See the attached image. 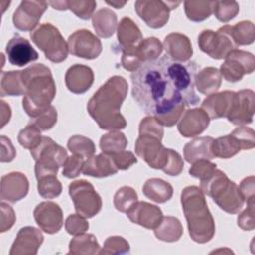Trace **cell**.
I'll return each mask as SVG.
<instances>
[{
    "mask_svg": "<svg viewBox=\"0 0 255 255\" xmlns=\"http://www.w3.org/2000/svg\"><path fill=\"white\" fill-rule=\"evenodd\" d=\"M198 68L194 61L182 64L167 56L145 63L130 75L132 98L162 127H173L186 107L199 103L194 90Z\"/></svg>",
    "mask_w": 255,
    "mask_h": 255,
    "instance_id": "1",
    "label": "cell"
},
{
    "mask_svg": "<svg viewBox=\"0 0 255 255\" xmlns=\"http://www.w3.org/2000/svg\"><path fill=\"white\" fill-rule=\"evenodd\" d=\"M128 82L124 77L113 76L103 84L89 100V115L106 130L123 129L127 121L121 114V107L128 94Z\"/></svg>",
    "mask_w": 255,
    "mask_h": 255,
    "instance_id": "2",
    "label": "cell"
},
{
    "mask_svg": "<svg viewBox=\"0 0 255 255\" xmlns=\"http://www.w3.org/2000/svg\"><path fill=\"white\" fill-rule=\"evenodd\" d=\"M25 95L23 109L31 119L45 112L56 96V84L50 69L44 64H33L22 71Z\"/></svg>",
    "mask_w": 255,
    "mask_h": 255,
    "instance_id": "3",
    "label": "cell"
},
{
    "mask_svg": "<svg viewBox=\"0 0 255 255\" xmlns=\"http://www.w3.org/2000/svg\"><path fill=\"white\" fill-rule=\"evenodd\" d=\"M180 201L191 239L200 244L209 242L215 234V223L203 191L198 186H186L181 191Z\"/></svg>",
    "mask_w": 255,
    "mask_h": 255,
    "instance_id": "4",
    "label": "cell"
},
{
    "mask_svg": "<svg viewBox=\"0 0 255 255\" xmlns=\"http://www.w3.org/2000/svg\"><path fill=\"white\" fill-rule=\"evenodd\" d=\"M200 189L227 213L236 214L243 207L244 199L238 185L217 168L211 176L200 182Z\"/></svg>",
    "mask_w": 255,
    "mask_h": 255,
    "instance_id": "5",
    "label": "cell"
},
{
    "mask_svg": "<svg viewBox=\"0 0 255 255\" xmlns=\"http://www.w3.org/2000/svg\"><path fill=\"white\" fill-rule=\"evenodd\" d=\"M31 155L36 161V178L47 174H57L68 158L66 149L48 136H42L40 143L31 149Z\"/></svg>",
    "mask_w": 255,
    "mask_h": 255,
    "instance_id": "6",
    "label": "cell"
},
{
    "mask_svg": "<svg viewBox=\"0 0 255 255\" xmlns=\"http://www.w3.org/2000/svg\"><path fill=\"white\" fill-rule=\"evenodd\" d=\"M32 42L53 63H61L68 57L69 47L58 28L51 23H44L30 33Z\"/></svg>",
    "mask_w": 255,
    "mask_h": 255,
    "instance_id": "7",
    "label": "cell"
},
{
    "mask_svg": "<svg viewBox=\"0 0 255 255\" xmlns=\"http://www.w3.org/2000/svg\"><path fill=\"white\" fill-rule=\"evenodd\" d=\"M69 195L77 213L85 218L98 214L102 208V198L92 183L87 180H75L69 185Z\"/></svg>",
    "mask_w": 255,
    "mask_h": 255,
    "instance_id": "8",
    "label": "cell"
},
{
    "mask_svg": "<svg viewBox=\"0 0 255 255\" xmlns=\"http://www.w3.org/2000/svg\"><path fill=\"white\" fill-rule=\"evenodd\" d=\"M180 3L179 1L137 0L134 3V10L148 27L159 29L168 22L170 10L175 9Z\"/></svg>",
    "mask_w": 255,
    "mask_h": 255,
    "instance_id": "9",
    "label": "cell"
},
{
    "mask_svg": "<svg viewBox=\"0 0 255 255\" xmlns=\"http://www.w3.org/2000/svg\"><path fill=\"white\" fill-rule=\"evenodd\" d=\"M255 69L253 54L243 50H232L220 66V75L227 82L235 83L242 80L246 74H251Z\"/></svg>",
    "mask_w": 255,
    "mask_h": 255,
    "instance_id": "10",
    "label": "cell"
},
{
    "mask_svg": "<svg viewBox=\"0 0 255 255\" xmlns=\"http://www.w3.org/2000/svg\"><path fill=\"white\" fill-rule=\"evenodd\" d=\"M134 150L138 157L144 160L153 169H162L168 157V148L161 143V138L139 134L135 140Z\"/></svg>",
    "mask_w": 255,
    "mask_h": 255,
    "instance_id": "11",
    "label": "cell"
},
{
    "mask_svg": "<svg viewBox=\"0 0 255 255\" xmlns=\"http://www.w3.org/2000/svg\"><path fill=\"white\" fill-rule=\"evenodd\" d=\"M199 49L215 60L225 59L226 56L237 46L231 37L221 28L216 32L212 30H203L197 39Z\"/></svg>",
    "mask_w": 255,
    "mask_h": 255,
    "instance_id": "12",
    "label": "cell"
},
{
    "mask_svg": "<svg viewBox=\"0 0 255 255\" xmlns=\"http://www.w3.org/2000/svg\"><path fill=\"white\" fill-rule=\"evenodd\" d=\"M69 52L76 57L86 60L98 58L102 53L101 40L91 31L82 29L74 32L68 38Z\"/></svg>",
    "mask_w": 255,
    "mask_h": 255,
    "instance_id": "13",
    "label": "cell"
},
{
    "mask_svg": "<svg viewBox=\"0 0 255 255\" xmlns=\"http://www.w3.org/2000/svg\"><path fill=\"white\" fill-rule=\"evenodd\" d=\"M48 5L45 1H22L13 14L15 28L24 32L35 30Z\"/></svg>",
    "mask_w": 255,
    "mask_h": 255,
    "instance_id": "14",
    "label": "cell"
},
{
    "mask_svg": "<svg viewBox=\"0 0 255 255\" xmlns=\"http://www.w3.org/2000/svg\"><path fill=\"white\" fill-rule=\"evenodd\" d=\"M254 106L255 94L252 90L244 89L235 92L234 101L226 118L233 125H249L253 122Z\"/></svg>",
    "mask_w": 255,
    "mask_h": 255,
    "instance_id": "15",
    "label": "cell"
},
{
    "mask_svg": "<svg viewBox=\"0 0 255 255\" xmlns=\"http://www.w3.org/2000/svg\"><path fill=\"white\" fill-rule=\"evenodd\" d=\"M33 214L38 226L48 234L59 232L63 226V211L55 202L44 201L39 203Z\"/></svg>",
    "mask_w": 255,
    "mask_h": 255,
    "instance_id": "16",
    "label": "cell"
},
{
    "mask_svg": "<svg viewBox=\"0 0 255 255\" xmlns=\"http://www.w3.org/2000/svg\"><path fill=\"white\" fill-rule=\"evenodd\" d=\"M44 241L40 229L33 226L22 227L11 246L10 255H36Z\"/></svg>",
    "mask_w": 255,
    "mask_h": 255,
    "instance_id": "17",
    "label": "cell"
},
{
    "mask_svg": "<svg viewBox=\"0 0 255 255\" xmlns=\"http://www.w3.org/2000/svg\"><path fill=\"white\" fill-rule=\"evenodd\" d=\"M29 191V181L27 176L18 171L5 174L1 178L0 196L2 200L16 203L23 199Z\"/></svg>",
    "mask_w": 255,
    "mask_h": 255,
    "instance_id": "18",
    "label": "cell"
},
{
    "mask_svg": "<svg viewBox=\"0 0 255 255\" xmlns=\"http://www.w3.org/2000/svg\"><path fill=\"white\" fill-rule=\"evenodd\" d=\"M128 219L146 229H154L161 221V209L146 201H136L127 212Z\"/></svg>",
    "mask_w": 255,
    "mask_h": 255,
    "instance_id": "19",
    "label": "cell"
},
{
    "mask_svg": "<svg viewBox=\"0 0 255 255\" xmlns=\"http://www.w3.org/2000/svg\"><path fill=\"white\" fill-rule=\"evenodd\" d=\"M209 123L208 115L201 108H194L182 114L177 124V129L184 137H194L202 133Z\"/></svg>",
    "mask_w": 255,
    "mask_h": 255,
    "instance_id": "20",
    "label": "cell"
},
{
    "mask_svg": "<svg viewBox=\"0 0 255 255\" xmlns=\"http://www.w3.org/2000/svg\"><path fill=\"white\" fill-rule=\"evenodd\" d=\"M5 51L9 62L18 67H23L39 58L37 51L32 47L30 42L19 35L9 40Z\"/></svg>",
    "mask_w": 255,
    "mask_h": 255,
    "instance_id": "21",
    "label": "cell"
},
{
    "mask_svg": "<svg viewBox=\"0 0 255 255\" xmlns=\"http://www.w3.org/2000/svg\"><path fill=\"white\" fill-rule=\"evenodd\" d=\"M65 83L70 92L84 94L94 83V72L88 66L81 64L73 65L66 72Z\"/></svg>",
    "mask_w": 255,
    "mask_h": 255,
    "instance_id": "22",
    "label": "cell"
},
{
    "mask_svg": "<svg viewBox=\"0 0 255 255\" xmlns=\"http://www.w3.org/2000/svg\"><path fill=\"white\" fill-rule=\"evenodd\" d=\"M166 56L175 62H187L192 54L193 49L189 38L180 33L168 34L162 44Z\"/></svg>",
    "mask_w": 255,
    "mask_h": 255,
    "instance_id": "23",
    "label": "cell"
},
{
    "mask_svg": "<svg viewBox=\"0 0 255 255\" xmlns=\"http://www.w3.org/2000/svg\"><path fill=\"white\" fill-rule=\"evenodd\" d=\"M234 97L235 92L233 91L213 93L204 99L201 104V109L208 115L209 119L226 118L231 109Z\"/></svg>",
    "mask_w": 255,
    "mask_h": 255,
    "instance_id": "24",
    "label": "cell"
},
{
    "mask_svg": "<svg viewBox=\"0 0 255 255\" xmlns=\"http://www.w3.org/2000/svg\"><path fill=\"white\" fill-rule=\"evenodd\" d=\"M118 170L112 156L103 152L86 159L82 173L92 177L103 178L116 174Z\"/></svg>",
    "mask_w": 255,
    "mask_h": 255,
    "instance_id": "25",
    "label": "cell"
},
{
    "mask_svg": "<svg viewBox=\"0 0 255 255\" xmlns=\"http://www.w3.org/2000/svg\"><path fill=\"white\" fill-rule=\"evenodd\" d=\"M213 139L211 136H202L187 142L183 147L184 159L188 163H193L198 159H212L214 157L211 152Z\"/></svg>",
    "mask_w": 255,
    "mask_h": 255,
    "instance_id": "26",
    "label": "cell"
},
{
    "mask_svg": "<svg viewBox=\"0 0 255 255\" xmlns=\"http://www.w3.org/2000/svg\"><path fill=\"white\" fill-rule=\"evenodd\" d=\"M92 24L97 35L102 38H110L114 35L118 18L114 11L109 8H102L92 16Z\"/></svg>",
    "mask_w": 255,
    "mask_h": 255,
    "instance_id": "27",
    "label": "cell"
},
{
    "mask_svg": "<svg viewBox=\"0 0 255 255\" xmlns=\"http://www.w3.org/2000/svg\"><path fill=\"white\" fill-rule=\"evenodd\" d=\"M221 81L222 77L217 68L206 67L197 72L194 83L199 93L208 96L220 88Z\"/></svg>",
    "mask_w": 255,
    "mask_h": 255,
    "instance_id": "28",
    "label": "cell"
},
{
    "mask_svg": "<svg viewBox=\"0 0 255 255\" xmlns=\"http://www.w3.org/2000/svg\"><path fill=\"white\" fill-rule=\"evenodd\" d=\"M117 37L121 49L136 46L142 40L139 28L128 17H124L118 24Z\"/></svg>",
    "mask_w": 255,
    "mask_h": 255,
    "instance_id": "29",
    "label": "cell"
},
{
    "mask_svg": "<svg viewBox=\"0 0 255 255\" xmlns=\"http://www.w3.org/2000/svg\"><path fill=\"white\" fill-rule=\"evenodd\" d=\"M143 194L156 203L168 201L173 194V188L170 183L160 178H149L142 186Z\"/></svg>",
    "mask_w": 255,
    "mask_h": 255,
    "instance_id": "30",
    "label": "cell"
},
{
    "mask_svg": "<svg viewBox=\"0 0 255 255\" xmlns=\"http://www.w3.org/2000/svg\"><path fill=\"white\" fill-rule=\"evenodd\" d=\"M220 28L231 37L236 46L250 45L255 40V26L250 21H241L233 26L225 25Z\"/></svg>",
    "mask_w": 255,
    "mask_h": 255,
    "instance_id": "31",
    "label": "cell"
},
{
    "mask_svg": "<svg viewBox=\"0 0 255 255\" xmlns=\"http://www.w3.org/2000/svg\"><path fill=\"white\" fill-rule=\"evenodd\" d=\"M183 233L181 222L173 216L162 217L160 223L154 228V235L164 242H175L180 239Z\"/></svg>",
    "mask_w": 255,
    "mask_h": 255,
    "instance_id": "32",
    "label": "cell"
},
{
    "mask_svg": "<svg viewBox=\"0 0 255 255\" xmlns=\"http://www.w3.org/2000/svg\"><path fill=\"white\" fill-rule=\"evenodd\" d=\"M101 246L94 234L76 235L69 243L68 254L72 255H96L100 254Z\"/></svg>",
    "mask_w": 255,
    "mask_h": 255,
    "instance_id": "33",
    "label": "cell"
},
{
    "mask_svg": "<svg viewBox=\"0 0 255 255\" xmlns=\"http://www.w3.org/2000/svg\"><path fill=\"white\" fill-rule=\"evenodd\" d=\"M241 149V143L232 133L213 139L211 144V152L213 156L223 159L236 155Z\"/></svg>",
    "mask_w": 255,
    "mask_h": 255,
    "instance_id": "34",
    "label": "cell"
},
{
    "mask_svg": "<svg viewBox=\"0 0 255 255\" xmlns=\"http://www.w3.org/2000/svg\"><path fill=\"white\" fill-rule=\"evenodd\" d=\"M21 74L22 71H3L1 73L0 95L2 97L25 95Z\"/></svg>",
    "mask_w": 255,
    "mask_h": 255,
    "instance_id": "35",
    "label": "cell"
},
{
    "mask_svg": "<svg viewBox=\"0 0 255 255\" xmlns=\"http://www.w3.org/2000/svg\"><path fill=\"white\" fill-rule=\"evenodd\" d=\"M183 5L188 20L201 22L208 19L213 13L214 1H184Z\"/></svg>",
    "mask_w": 255,
    "mask_h": 255,
    "instance_id": "36",
    "label": "cell"
},
{
    "mask_svg": "<svg viewBox=\"0 0 255 255\" xmlns=\"http://www.w3.org/2000/svg\"><path fill=\"white\" fill-rule=\"evenodd\" d=\"M163 46L155 37L142 39L136 45V53L142 64L157 60L162 52Z\"/></svg>",
    "mask_w": 255,
    "mask_h": 255,
    "instance_id": "37",
    "label": "cell"
},
{
    "mask_svg": "<svg viewBox=\"0 0 255 255\" xmlns=\"http://www.w3.org/2000/svg\"><path fill=\"white\" fill-rule=\"evenodd\" d=\"M128 145L126 135L119 130H110L102 135L100 139V148L104 153L114 154L124 150Z\"/></svg>",
    "mask_w": 255,
    "mask_h": 255,
    "instance_id": "38",
    "label": "cell"
},
{
    "mask_svg": "<svg viewBox=\"0 0 255 255\" xmlns=\"http://www.w3.org/2000/svg\"><path fill=\"white\" fill-rule=\"evenodd\" d=\"M68 148L73 154H77L84 159H88L93 156L96 151L95 143L89 137L84 135H73L68 140Z\"/></svg>",
    "mask_w": 255,
    "mask_h": 255,
    "instance_id": "39",
    "label": "cell"
},
{
    "mask_svg": "<svg viewBox=\"0 0 255 255\" xmlns=\"http://www.w3.org/2000/svg\"><path fill=\"white\" fill-rule=\"evenodd\" d=\"M38 180V192L46 198L52 199L58 197L62 192V183L57 178V174H47L37 178Z\"/></svg>",
    "mask_w": 255,
    "mask_h": 255,
    "instance_id": "40",
    "label": "cell"
},
{
    "mask_svg": "<svg viewBox=\"0 0 255 255\" xmlns=\"http://www.w3.org/2000/svg\"><path fill=\"white\" fill-rule=\"evenodd\" d=\"M137 201V193L130 186H123L114 195V205L120 212H127Z\"/></svg>",
    "mask_w": 255,
    "mask_h": 255,
    "instance_id": "41",
    "label": "cell"
},
{
    "mask_svg": "<svg viewBox=\"0 0 255 255\" xmlns=\"http://www.w3.org/2000/svg\"><path fill=\"white\" fill-rule=\"evenodd\" d=\"M239 12V5L236 1H214L213 14L217 20L227 23Z\"/></svg>",
    "mask_w": 255,
    "mask_h": 255,
    "instance_id": "42",
    "label": "cell"
},
{
    "mask_svg": "<svg viewBox=\"0 0 255 255\" xmlns=\"http://www.w3.org/2000/svg\"><path fill=\"white\" fill-rule=\"evenodd\" d=\"M41 131L42 130L39 128L29 123L26 126V128L20 130L18 134V141L21 144V146L31 150L40 143L42 139Z\"/></svg>",
    "mask_w": 255,
    "mask_h": 255,
    "instance_id": "43",
    "label": "cell"
},
{
    "mask_svg": "<svg viewBox=\"0 0 255 255\" xmlns=\"http://www.w3.org/2000/svg\"><path fill=\"white\" fill-rule=\"evenodd\" d=\"M97 2L94 0H70L66 1L67 10L72 11L82 20H89L94 15Z\"/></svg>",
    "mask_w": 255,
    "mask_h": 255,
    "instance_id": "44",
    "label": "cell"
},
{
    "mask_svg": "<svg viewBox=\"0 0 255 255\" xmlns=\"http://www.w3.org/2000/svg\"><path fill=\"white\" fill-rule=\"evenodd\" d=\"M128 242L122 236H110L105 242L103 248L100 250V254H127L129 252Z\"/></svg>",
    "mask_w": 255,
    "mask_h": 255,
    "instance_id": "45",
    "label": "cell"
},
{
    "mask_svg": "<svg viewBox=\"0 0 255 255\" xmlns=\"http://www.w3.org/2000/svg\"><path fill=\"white\" fill-rule=\"evenodd\" d=\"M217 165L208 159H198L194 161L188 172L191 176L198 178L201 181L206 180L216 170Z\"/></svg>",
    "mask_w": 255,
    "mask_h": 255,
    "instance_id": "46",
    "label": "cell"
},
{
    "mask_svg": "<svg viewBox=\"0 0 255 255\" xmlns=\"http://www.w3.org/2000/svg\"><path fill=\"white\" fill-rule=\"evenodd\" d=\"M57 120H58L57 110L53 106H50L45 112H43L36 118L31 119L30 123L35 125L42 131H45V130L51 129L56 125Z\"/></svg>",
    "mask_w": 255,
    "mask_h": 255,
    "instance_id": "47",
    "label": "cell"
},
{
    "mask_svg": "<svg viewBox=\"0 0 255 255\" xmlns=\"http://www.w3.org/2000/svg\"><path fill=\"white\" fill-rule=\"evenodd\" d=\"M122 50V58L121 64L124 69L129 72L137 71L143 64L139 60L137 53H136V46L128 47L121 49Z\"/></svg>",
    "mask_w": 255,
    "mask_h": 255,
    "instance_id": "48",
    "label": "cell"
},
{
    "mask_svg": "<svg viewBox=\"0 0 255 255\" xmlns=\"http://www.w3.org/2000/svg\"><path fill=\"white\" fill-rule=\"evenodd\" d=\"M65 229L71 235H80L88 231L89 222L79 213L71 214L67 217L65 222Z\"/></svg>",
    "mask_w": 255,
    "mask_h": 255,
    "instance_id": "49",
    "label": "cell"
},
{
    "mask_svg": "<svg viewBox=\"0 0 255 255\" xmlns=\"http://www.w3.org/2000/svg\"><path fill=\"white\" fill-rule=\"evenodd\" d=\"M163 133V127L152 116L145 117L140 121L138 127V134L153 135L162 139Z\"/></svg>",
    "mask_w": 255,
    "mask_h": 255,
    "instance_id": "50",
    "label": "cell"
},
{
    "mask_svg": "<svg viewBox=\"0 0 255 255\" xmlns=\"http://www.w3.org/2000/svg\"><path fill=\"white\" fill-rule=\"evenodd\" d=\"M85 160L83 157L73 154L68 156L66 161L63 164L62 174L67 178H75L83 171Z\"/></svg>",
    "mask_w": 255,
    "mask_h": 255,
    "instance_id": "51",
    "label": "cell"
},
{
    "mask_svg": "<svg viewBox=\"0 0 255 255\" xmlns=\"http://www.w3.org/2000/svg\"><path fill=\"white\" fill-rule=\"evenodd\" d=\"M161 170L170 176L179 175L183 170V159L180 154L175 150L168 148V157Z\"/></svg>",
    "mask_w": 255,
    "mask_h": 255,
    "instance_id": "52",
    "label": "cell"
},
{
    "mask_svg": "<svg viewBox=\"0 0 255 255\" xmlns=\"http://www.w3.org/2000/svg\"><path fill=\"white\" fill-rule=\"evenodd\" d=\"M231 133L241 143L242 149H251L255 146V132L252 128L241 126L236 128Z\"/></svg>",
    "mask_w": 255,
    "mask_h": 255,
    "instance_id": "53",
    "label": "cell"
},
{
    "mask_svg": "<svg viewBox=\"0 0 255 255\" xmlns=\"http://www.w3.org/2000/svg\"><path fill=\"white\" fill-rule=\"evenodd\" d=\"M113 161L119 170H127L137 162L135 155L129 150H122L111 154Z\"/></svg>",
    "mask_w": 255,
    "mask_h": 255,
    "instance_id": "54",
    "label": "cell"
},
{
    "mask_svg": "<svg viewBox=\"0 0 255 255\" xmlns=\"http://www.w3.org/2000/svg\"><path fill=\"white\" fill-rule=\"evenodd\" d=\"M254 182H255V178L253 175H250L248 177H245L239 187L240 193L244 199V201H246L247 205H251V204H255V187H254Z\"/></svg>",
    "mask_w": 255,
    "mask_h": 255,
    "instance_id": "55",
    "label": "cell"
},
{
    "mask_svg": "<svg viewBox=\"0 0 255 255\" xmlns=\"http://www.w3.org/2000/svg\"><path fill=\"white\" fill-rule=\"evenodd\" d=\"M1 208V222H0V232H5L9 230L16 221V214L12 206L5 202L0 203Z\"/></svg>",
    "mask_w": 255,
    "mask_h": 255,
    "instance_id": "56",
    "label": "cell"
},
{
    "mask_svg": "<svg viewBox=\"0 0 255 255\" xmlns=\"http://www.w3.org/2000/svg\"><path fill=\"white\" fill-rule=\"evenodd\" d=\"M255 204L247 205V207L238 215L237 217V224L242 230L250 231L255 228V220H254V213H255Z\"/></svg>",
    "mask_w": 255,
    "mask_h": 255,
    "instance_id": "57",
    "label": "cell"
},
{
    "mask_svg": "<svg viewBox=\"0 0 255 255\" xmlns=\"http://www.w3.org/2000/svg\"><path fill=\"white\" fill-rule=\"evenodd\" d=\"M1 161L2 162H10L16 156V149L12 144L10 138L5 135H1Z\"/></svg>",
    "mask_w": 255,
    "mask_h": 255,
    "instance_id": "58",
    "label": "cell"
},
{
    "mask_svg": "<svg viewBox=\"0 0 255 255\" xmlns=\"http://www.w3.org/2000/svg\"><path fill=\"white\" fill-rule=\"evenodd\" d=\"M0 104H1V128H3L10 121V118H11V108L3 100L0 102Z\"/></svg>",
    "mask_w": 255,
    "mask_h": 255,
    "instance_id": "59",
    "label": "cell"
},
{
    "mask_svg": "<svg viewBox=\"0 0 255 255\" xmlns=\"http://www.w3.org/2000/svg\"><path fill=\"white\" fill-rule=\"evenodd\" d=\"M48 4L51 5L56 10H60V11L67 10L66 1H50V2H48Z\"/></svg>",
    "mask_w": 255,
    "mask_h": 255,
    "instance_id": "60",
    "label": "cell"
},
{
    "mask_svg": "<svg viewBox=\"0 0 255 255\" xmlns=\"http://www.w3.org/2000/svg\"><path fill=\"white\" fill-rule=\"evenodd\" d=\"M106 3L111 5L114 8H117V9H121V8H123L127 4L126 1H124V2H120V1H106Z\"/></svg>",
    "mask_w": 255,
    "mask_h": 255,
    "instance_id": "61",
    "label": "cell"
}]
</instances>
